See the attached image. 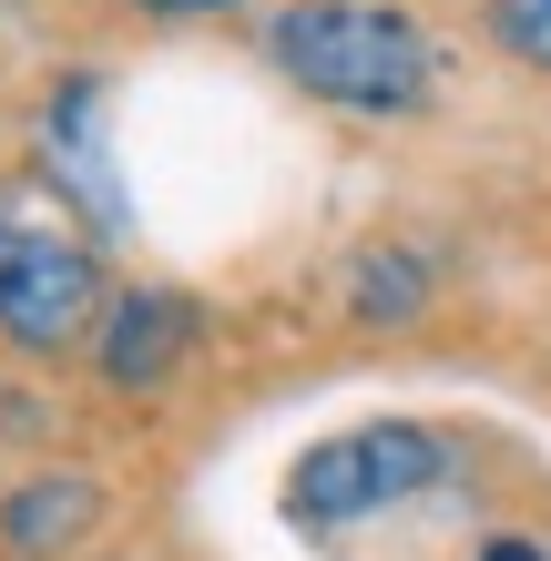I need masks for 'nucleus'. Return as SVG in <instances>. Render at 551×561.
I'll use <instances>...</instances> for the list:
<instances>
[{
    "label": "nucleus",
    "mask_w": 551,
    "mask_h": 561,
    "mask_svg": "<svg viewBox=\"0 0 551 561\" xmlns=\"http://www.w3.org/2000/svg\"><path fill=\"white\" fill-rule=\"evenodd\" d=\"M266 51L317 103L347 113H418L439 92V42L388 0H297V11H276Z\"/></svg>",
    "instance_id": "obj_1"
},
{
    "label": "nucleus",
    "mask_w": 551,
    "mask_h": 561,
    "mask_svg": "<svg viewBox=\"0 0 551 561\" xmlns=\"http://www.w3.org/2000/svg\"><path fill=\"white\" fill-rule=\"evenodd\" d=\"M449 480V439L418 419H378V428H347V439L307 449L297 480H286V511L307 520V531H347V520H378L418 501V490Z\"/></svg>",
    "instance_id": "obj_2"
},
{
    "label": "nucleus",
    "mask_w": 551,
    "mask_h": 561,
    "mask_svg": "<svg viewBox=\"0 0 551 561\" xmlns=\"http://www.w3.org/2000/svg\"><path fill=\"white\" fill-rule=\"evenodd\" d=\"M103 317V266L72 236H0V337L21 357H61Z\"/></svg>",
    "instance_id": "obj_3"
},
{
    "label": "nucleus",
    "mask_w": 551,
    "mask_h": 561,
    "mask_svg": "<svg viewBox=\"0 0 551 561\" xmlns=\"http://www.w3.org/2000/svg\"><path fill=\"white\" fill-rule=\"evenodd\" d=\"M184 347H194V307L184 296H164V286L113 296V327H103V378L113 388H164Z\"/></svg>",
    "instance_id": "obj_4"
},
{
    "label": "nucleus",
    "mask_w": 551,
    "mask_h": 561,
    "mask_svg": "<svg viewBox=\"0 0 551 561\" xmlns=\"http://www.w3.org/2000/svg\"><path fill=\"white\" fill-rule=\"evenodd\" d=\"M92 511H103V490L72 480V470H51V480H31L21 501L0 511V531H11V551H61V541L92 531Z\"/></svg>",
    "instance_id": "obj_5"
},
{
    "label": "nucleus",
    "mask_w": 551,
    "mask_h": 561,
    "mask_svg": "<svg viewBox=\"0 0 551 561\" xmlns=\"http://www.w3.org/2000/svg\"><path fill=\"white\" fill-rule=\"evenodd\" d=\"M491 31H501L521 61H541V72H551V0H491Z\"/></svg>",
    "instance_id": "obj_6"
},
{
    "label": "nucleus",
    "mask_w": 551,
    "mask_h": 561,
    "mask_svg": "<svg viewBox=\"0 0 551 561\" xmlns=\"http://www.w3.org/2000/svg\"><path fill=\"white\" fill-rule=\"evenodd\" d=\"M409 307H418V266L409 255H378L358 276V317H409Z\"/></svg>",
    "instance_id": "obj_7"
},
{
    "label": "nucleus",
    "mask_w": 551,
    "mask_h": 561,
    "mask_svg": "<svg viewBox=\"0 0 551 561\" xmlns=\"http://www.w3.org/2000/svg\"><path fill=\"white\" fill-rule=\"evenodd\" d=\"M134 11H153V21H205V11H236V0H134Z\"/></svg>",
    "instance_id": "obj_8"
},
{
    "label": "nucleus",
    "mask_w": 551,
    "mask_h": 561,
    "mask_svg": "<svg viewBox=\"0 0 551 561\" xmlns=\"http://www.w3.org/2000/svg\"><path fill=\"white\" fill-rule=\"evenodd\" d=\"M480 561H541L531 541H491V551H480Z\"/></svg>",
    "instance_id": "obj_9"
}]
</instances>
